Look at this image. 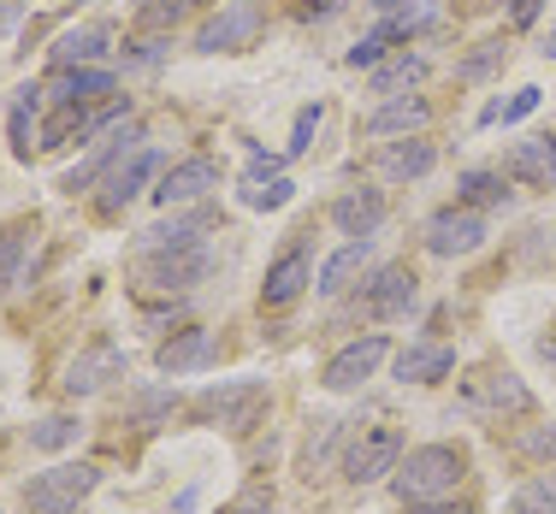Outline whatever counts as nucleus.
<instances>
[{
	"mask_svg": "<svg viewBox=\"0 0 556 514\" xmlns=\"http://www.w3.org/2000/svg\"><path fill=\"white\" fill-rule=\"evenodd\" d=\"M468 479V455L450 450V444H420V450H408L396 461L391 485L403 503H444V497H456V485Z\"/></svg>",
	"mask_w": 556,
	"mask_h": 514,
	"instance_id": "f257e3e1",
	"label": "nucleus"
},
{
	"mask_svg": "<svg viewBox=\"0 0 556 514\" xmlns=\"http://www.w3.org/2000/svg\"><path fill=\"white\" fill-rule=\"evenodd\" d=\"M207 267H214L207 243H142L137 284L142 290H166V296H184V290H195L207 279Z\"/></svg>",
	"mask_w": 556,
	"mask_h": 514,
	"instance_id": "f03ea898",
	"label": "nucleus"
},
{
	"mask_svg": "<svg viewBox=\"0 0 556 514\" xmlns=\"http://www.w3.org/2000/svg\"><path fill=\"white\" fill-rule=\"evenodd\" d=\"M101 485L96 461H54V467L24 479V509L30 514H77V503H89Z\"/></svg>",
	"mask_w": 556,
	"mask_h": 514,
	"instance_id": "7ed1b4c3",
	"label": "nucleus"
},
{
	"mask_svg": "<svg viewBox=\"0 0 556 514\" xmlns=\"http://www.w3.org/2000/svg\"><path fill=\"white\" fill-rule=\"evenodd\" d=\"M195 414L207 426H225V432H255L261 414H267V385L261 378H231V385H214L195 397Z\"/></svg>",
	"mask_w": 556,
	"mask_h": 514,
	"instance_id": "20e7f679",
	"label": "nucleus"
},
{
	"mask_svg": "<svg viewBox=\"0 0 556 514\" xmlns=\"http://www.w3.org/2000/svg\"><path fill=\"white\" fill-rule=\"evenodd\" d=\"M462 402L468 408H480V414H509V420H521V414H533V390L521 385V373H509V367H480V373H468L462 378Z\"/></svg>",
	"mask_w": 556,
	"mask_h": 514,
	"instance_id": "39448f33",
	"label": "nucleus"
},
{
	"mask_svg": "<svg viewBox=\"0 0 556 514\" xmlns=\"http://www.w3.org/2000/svg\"><path fill=\"white\" fill-rule=\"evenodd\" d=\"M396 461H403V432L396 426H362L350 438V450H343V479L350 485H374L396 473Z\"/></svg>",
	"mask_w": 556,
	"mask_h": 514,
	"instance_id": "423d86ee",
	"label": "nucleus"
},
{
	"mask_svg": "<svg viewBox=\"0 0 556 514\" xmlns=\"http://www.w3.org/2000/svg\"><path fill=\"white\" fill-rule=\"evenodd\" d=\"M386 361H391V337H386V332H367V337L343 343L332 361L320 367V385H326V390H338V397H343V390H362Z\"/></svg>",
	"mask_w": 556,
	"mask_h": 514,
	"instance_id": "0eeeda50",
	"label": "nucleus"
},
{
	"mask_svg": "<svg viewBox=\"0 0 556 514\" xmlns=\"http://www.w3.org/2000/svg\"><path fill=\"white\" fill-rule=\"evenodd\" d=\"M113 378H125V349L118 343H89L84 355H72L65 361V373H60V390L65 397H96V390H108Z\"/></svg>",
	"mask_w": 556,
	"mask_h": 514,
	"instance_id": "6e6552de",
	"label": "nucleus"
},
{
	"mask_svg": "<svg viewBox=\"0 0 556 514\" xmlns=\"http://www.w3.org/2000/svg\"><path fill=\"white\" fill-rule=\"evenodd\" d=\"M485 243V214L480 207H444V214L427 219V255L439 260H456V255H473Z\"/></svg>",
	"mask_w": 556,
	"mask_h": 514,
	"instance_id": "1a4fd4ad",
	"label": "nucleus"
},
{
	"mask_svg": "<svg viewBox=\"0 0 556 514\" xmlns=\"http://www.w3.org/2000/svg\"><path fill=\"white\" fill-rule=\"evenodd\" d=\"M166 171L161 160V149H137V154H125L113 171H108V183H101V214H125L130 202H137L142 190H149L154 178Z\"/></svg>",
	"mask_w": 556,
	"mask_h": 514,
	"instance_id": "9d476101",
	"label": "nucleus"
},
{
	"mask_svg": "<svg viewBox=\"0 0 556 514\" xmlns=\"http://www.w3.org/2000/svg\"><path fill=\"white\" fill-rule=\"evenodd\" d=\"M207 190H219V166L207 160V154H190V160L166 166L161 178H154V202L161 207H190V202H202Z\"/></svg>",
	"mask_w": 556,
	"mask_h": 514,
	"instance_id": "9b49d317",
	"label": "nucleus"
},
{
	"mask_svg": "<svg viewBox=\"0 0 556 514\" xmlns=\"http://www.w3.org/2000/svg\"><path fill=\"white\" fill-rule=\"evenodd\" d=\"M108 95H118V77L108 65H65V72H54V83H48L54 107H96Z\"/></svg>",
	"mask_w": 556,
	"mask_h": 514,
	"instance_id": "f8f14e48",
	"label": "nucleus"
},
{
	"mask_svg": "<svg viewBox=\"0 0 556 514\" xmlns=\"http://www.w3.org/2000/svg\"><path fill=\"white\" fill-rule=\"evenodd\" d=\"M255 30H261V7L255 0H231V7L195 36V48H202V54H237V48L255 42Z\"/></svg>",
	"mask_w": 556,
	"mask_h": 514,
	"instance_id": "ddd939ff",
	"label": "nucleus"
},
{
	"mask_svg": "<svg viewBox=\"0 0 556 514\" xmlns=\"http://www.w3.org/2000/svg\"><path fill=\"white\" fill-rule=\"evenodd\" d=\"M214 355H219V337L214 332H202V325H184V332H172L166 343H161V373H202V367H214Z\"/></svg>",
	"mask_w": 556,
	"mask_h": 514,
	"instance_id": "4468645a",
	"label": "nucleus"
},
{
	"mask_svg": "<svg viewBox=\"0 0 556 514\" xmlns=\"http://www.w3.org/2000/svg\"><path fill=\"white\" fill-rule=\"evenodd\" d=\"M125 154H137V125H113L108 137H101V149L89 154L84 166H72V171H65V178H60V190H65V195L89 190V183H96L101 171H113L118 160H125Z\"/></svg>",
	"mask_w": 556,
	"mask_h": 514,
	"instance_id": "2eb2a0df",
	"label": "nucleus"
},
{
	"mask_svg": "<svg viewBox=\"0 0 556 514\" xmlns=\"http://www.w3.org/2000/svg\"><path fill=\"white\" fill-rule=\"evenodd\" d=\"M503 178L533 183V190H551L556 183V137H527L503 154Z\"/></svg>",
	"mask_w": 556,
	"mask_h": 514,
	"instance_id": "dca6fc26",
	"label": "nucleus"
},
{
	"mask_svg": "<svg viewBox=\"0 0 556 514\" xmlns=\"http://www.w3.org/2000/svg\"><path fill=\"white\" fill-rule=\"evenodd\" d=\"M308 279H314V260H308V248H285V255L273 260L267 267V284H261V301H267V308H290V301L302 296V290H308Z\"/></svg>",
	"mask_w": 556,
	"mask_h": 514,
	"instance_id": "f3484780",
	"label": "nucleus"
},
{
	"mask_svg": "<svg viewBox=\"0 0 556 514\" xmlns=\"http://www.w3.org/2000/svg\"><path fill=\"white\" fill-rule=\"evenodd\" d=\"M427 118H432V101L427 95H391L386 107H374V113L362 118V130H367V137H415Z\"/></svg>",
	"mask_w": 556,
	"mask_h": 514,
	"instance_id": "a211bd4d",
	"label": "nucleus"
},
{
	"mask_svg": "<svg viewBox=\"0 0 556 514\" xmlns=\"http://www.w3.org/2000/svg\"><path fill=\"white\" fill-rule=\"evenodd\" d=\"M408 308H415V272L379 267L374 284H367V313H374V320H403Z\"/></svg>",
	"mask_w": 556,
	"mask_h": 514,
	"instance_id": "6ab92c4d",
	"label": "nucleus"
},
{
	"mask_svg": "<svg viewBox=\"0 0 556 514\" xmlns=\"http://www.w3.org/2000/svg\"><path fill=\"white\" fill-rule=\"evenodd\" d=\"M367 267H374V236H350V243H343L338 255L320 267V296H343V290H355V279H367Z\"/></svg>",
	"mask_w": 556,
	"mask_h": 514,
	"instance_id": "aec40b11",
	"label": "nucleus"
},
{
	"mask_svg": "<svg viewBox=\"0 0 556 514\" xmlns=\"http://www.w3.org/2000/svg\"><path fill=\"white\" fill-rule=\"evenodd\" d=\"M332 226L343 236H374L386 226V190H350L332 202Z\"/></svg>",
	"mask_w": 556,
	"mask_h": 514,
	"instance_id": "412c9836",
	"label": "nucleus"
},
{
	"mask_svg": "<svg viewBox=\"0 0 556 514\" xmlns=\"http://www.w3.org/2000/svg\"><path fill=\"white\" fill-rule=\"evenodd\" d=\"M450 373H456V355H450L444 343H415V349L396 355V378H403V385H439Z\"/></svg>",
	"mask_w": 556,
	"mask_h": 514,
	"instance_id": "4be33fe9",
	"label": "nucleus"
},
{
	"mask_svg": "<svg viewBox=\"0 0 556 514\" xmlns=\"http://www.w3.org/2000/svg\"><path fill=\"white\" fill-rule=\"evenodd\" d=\"M439 166V149L432 142H420V137H403V142H386V154H379V171L396 183H408V178H427V171Z\"/></svg>",
	"mask_w": 556,
	"mask_h": 514,
	"instance_id": "5701e85b",
	"label": "nucleus"
},
{
	"mask_svg": "<svg viewBox=\"0 0 556 514\" xmlns=\"http://www.w3.org/2000/svg\"><path fill=\"white\" fill-rule=\"evenodd\" d=\"M48 54H54V72H65V65H96V60L113 54V30H101V24H89V30H65Z\"/></svg>",
	"mask_w": 556,
	"mask_h": 514,
	"instance_id": "b1692460",
	"label": "nucleus"
},
{
	"mask_svg": "<svg viewBox=\"0 0 556 514\" xmlns=\"http://www.w3.org/2000/svg\"><path fill=\"white\" fill-rule=\"evenodd\" d=\"M237 195H243V207H255V214H278V207L296 195V183H290L285 171H249Z\"/></svg>",
	"mask_w": 556,
	"mask_h": 514,
	"instance_id": "393cba45",
	"label": "nucleus"
},
{
	"mask_svg": "<svg viewBox=\"0 0 556 514\" xmlns=\"http://www.w3.org/2000/svg\"><path fill=\"white\" fill-rule=\"evenodd\" d=\"M456 202L462 207H503L509 202V178H503V171H462Z\"/></svg>",
	"mask_w": 556,
	"mask_h": 514,
	"instance_id": "a878e982",
	"label": "nucleus"
},
{
	"mask_svg": "<svg viewBox=\"0 0 556 514\" xmlns=\"http://www.w3.org/2000/svg\"><path fill=\"white\" fill-rule=\"evenodd\" d=\"M427 24H432V0H403V7L379 24V36H386V42H408V36L427 30Z\"/></svg>",
	"mask_w": 556,
	"mask_h": 514,
	"instance_id": "bb28decb",
	"label": "nucleus"
},
{
	"mask_svg": "<svg viewBox=\"0 0 556 514\" xmlns=\"http://www.w3.org/2000/svg\"><path fill=\"white\" fill-rule=\"evenodd\" d=\"M515 514H556V473H539V479H527L521 491L509 497Z\"/></svg>",
	"mask_w": 556,
	"mask_h": 514,
	"instance_id": "cd10ccee",
	"label": "nucleus"
},
{
	"mask_svg": "<svg viewBox=\"0 0 556 514\" xmlns=\"http://www.w3.org/2000/svg\"><path fill=\"white\" fill-rule=\"evenodd\" d=\"M420 77H427V60H420V54H403V60H391V65H379V72H374V95L408 89V83H420Z\"/></svg>",
	"mask_w": 556,
	"mask_h": 514,
	"instance_id": "c85d7f7f",
	"label": "nucleus"
},
{
	"mask_svg": "<svg viewBox=\"0 0 556 514\" xmlns=\"http://www.w3.org/2000/svg\"><path fill=\"white\" fill-rule=\"evenodd\" d=\"M77 432H84V420L48 414V420H36V426H30V444H36V450H65V444H77Z\"/></svg>",
	"mask_w": 556,
	"mask_h": 514,
	"instance_id": "c756f323",
	"label": "nucleus"
},
{
	"mask_svg": "<svg viewBox=\"0 0 556 514\" xmlns=\"http://www.w3.org/2000/svg\"><path fill=\"white\" fill-rule=\"evenodd\" d=\"M24 248H30V226H7V231H0V290L18 284Z\"/></svg>",
	"mask_w": 556,
	"mask_h": 514,
	"instance_id": "7c9ffc66",
	"label": "nucleus"
},
{
	"mask_svg": "<svg viewBox=\"0 0 556 514\" xmlns=\"http://www.w3.org/2000/svg\"><path fill=\"white\" fill-rule=\"evenodd\" d=\"M539 95H545V89H515L509 101H492V107L480 113V125H521V118L539 107Z\"/></svg>",
	"mask_w": 556,
	"mask_h": 514,
	"instance_id": "2f4dec72",
	"label": "nucleus"
},
{
	"mask_svg": "<svg viewBox=\"0 0 556 514\" xmlns=\"http://www.w3.org/2000/svg\"><path fill=\"white\" fill-rule=\"evenodd\" d=\"M190 7H195V0H142L137 24H142V30H172V24H178Z\"/></svg>",
	"mask_w": 556,
	"mask_h": 514,
	"instance_id": "473e14b6",
	"label": "nucleus"
},
{
	"mask_svg": "<svg viewBox=\"0 0 556 514\" xmlns=\"http://www.w3.org/2000/svg\"><path fill=\"white\" fill-rule=\"evenodd\" d=\"M30 113H36V89H18V101H12V154L18 160H30Z\"/></svg>",
	"mask_w": 556,
	"mask_h": 514,
	"instance_id": "72a5a7b5",
	"label": "nucleus"
},
{
	"mask_svg": "<svg viewBox=\"0 0 556 514\" xmlns=\"http://www.w3.org/2000/svg\"><path fill=\"white\" fill-rule=\"evenodd\" d=\"M320 118H326L320 101H308V107L296 113V125H290V142H285V160H290V154H308V149H314V130H320Z\"/></svg>",
	"mask_w": 556,
	"mask_h": 514,
	"instance_id": "f704fd0d",
	"label": "nucleus"
},
{
	"mask_svg": "<svg viewBox=\"0 0 556 514\" xmlns=\"http://www.w3.org/2000/svg\"><path fill=\"white\" fill-rule=\"evenodd\" d=\"M219 514H273V485H261V479L243 485V491H237Z\"/></svg>",
	"mask_w": 556,
	"mask_h": 514,
	"instance_id": "c9c22d12",
	"label": "nucleus"
},
{
	"mask_svg": "<svg viewBox=\"0 0 556 514\" xmlns=\"http://www.w3.org/2000/svg\"><path fill=\"white\" fill-rule=\"evenodd\" d=\"M492 65H503V42H485L480 54H468V60L456 65V77H468V83H480V77L492 72Z\"/></svg>",
	"mask_w": 556,
	"mask_h": 514,
	"instance_id": "e433bc0d",
	"label": "nucleus"
},
{
	"mask_svg": "<svg viewBox=\"0 0 556 514\" xmlns=\"http://www.w3.org/2000/svg\"><path fill=\"white\" fill-rule=\"evenodd\" d=\"M386 48H391V42H386L379 30H374V36H362V42L350 48V65H355V72H362V65H379V60H386Z\"/></svg>",
	"mask_w": 556,
	"mask_h": 514,
	"instance_id": "4c0bfd02",
	"label": "nucleus"
},
{
	"mask_svg": "<svg viewBox=\"0 0 556 514\" xmlns=\"http://www.w3.org/2000/svg\"><path fill=\"white\" fill-rule=\"evenodd\" d=\"M338 7H343V0H296V12H302V18H332Z\"/></svg>",
	"mask_w": 556,
	"mask_h": 514,
	"instance_id": "58836bf2",
	"label": "nucleus"
},
{
	"mask_svg": "<svg viewBox=\"0 0 556 514\" xmlns=\"http://www.w3.org/2000/svg\"><path fill=\"white\" fill-rule=\"evenodd\" d=\"M509 18L515 24H533L539 18V0H509Z\"/></svg>",
	"mask_w": 556,
	"mask_h": 514,
	"instance_id": "ea45409f",
	"label": "nucleus"
},
{
	"mask_svg": "<svg viewBox=\"0 0 556 514\" xmlns=\"http://www.w3.org/2000/svg\"><path fill=\"white\" fill-rule=\"evenodd\" d=\"M166 408H172V397H142V402H137V414H142V420H154V414H166Z\"/></svg>",
	"mask_w": 556,
	"mask_h": 514,
	"instance_id": "a19ab883",
	"label": "nucleus"
},
{
	"mask_svg": "<svg viewBox=\"0 0 556 514\" xmlns=\"http://www.w3.org/2000/svg\"><path fill=\"white\" fill-rule=\"evenodd\" d=\"M415 514H473V509H462V503H450V497H444V503H420Z\"/></svg>",
	"mask_w": 556,
	"mask_h": 514,
	"instance_id": "79ce46f5",
	"label": "nucleus"
}]
</instances>
